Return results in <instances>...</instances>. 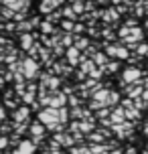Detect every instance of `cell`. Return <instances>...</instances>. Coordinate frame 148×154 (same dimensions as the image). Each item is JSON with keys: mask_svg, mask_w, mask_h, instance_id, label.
I'll list each match as a JSON object with an SVG mask.
<instances>
[{"mask_svg": "<svg viewBox=\"0 0 148 154\" xmlns=\"http://www.w3.org/2000/svg\"><path fill=\"white\" fill-rule=\"evenodd\" d=\"M39 122L43 126H47L49 130H61V116H59V109L55 108H43L39 112Z\"/></svg>", "mask_w": 148, "mask_h": 154, "instance_id": "6da1fadb", "label": "cell"}, {"mask_svg": "<svg viewBox=\"0 0 148 154\" xmlns=\"http://www.w3.org/2000/svg\"><path fill=\"white\" fill-rule=\"evenodd\" d=\"M109 95H112V91H108V89H100V91H95L94 93V100H91V109L109 108Z\"/></svg>", "mask_w": 148, "mask_h": 154, "instance_id": "7a4b0ae2", "label": "cell"}, {"mask_svg": "<svg viewBox=\"0 0 148 154\" xmlns=\"http://www.w3.org/2000/svg\"><path fill=\"white\" fill-rule=\"evenodd\" d=\"M106 55L118 57V59H130V51L122 45H106Z\"/></svg>", "mask_w": 148, "mask_h": 154, "instance_id": "3957f363", "label": "cell"}, {"mask_svg": "<svg viewBox=\"0 0 148 154\" xmlns=\"http://www.w3.org/2000/svg\"><path fill=\"white\" fill-rule=\"evenodd\" d=\"M142 71L138 69V67H126L124 73H122V79H124V83H138V81H142Z\"/></svg>", "mask_w": 148, "mask_h": 154, "instance_id": "277c9868", "label": "cell"}, {"mask_svg": "<svg viewBox=\"0 0 148 154\" xmlns=\"http://www.w3.org/2000/svg\"><path fill=\"white\" fill-rule=\"evenodd\" d=\"M23 67H24V77H26V79H31V77H35L39 73V61H37V59H31V57L24 59Z\"/></svg>", "mask_w": 148, "mask_h": 154, "instance_id": "5b68a950", "label": "cell"}, {"mask_svg": "<svg viewBox=\"0 0 148 154\" xmlns=\"http://www.w3.org/2000/svg\"><path fill=\"white\" fill-rule=\"evenodd\" d=\"M37 152V144L32 140H23L18 146L12 150V154H35Z\"/></svg>", "mask_w": 148, "mask_h": 154, "instance_id": "8992f818", "label": "cell"}, {"mask_svg": "<svg viewBox=\"0 0 148 154\" xmlns=\"http://www.w3.org/2000/svg\"><path fill=\"white\" fill-rule=\"evenodd\" d=\"M29 114H31V108L29 106L18 108L16 112H12V124H26L29 122Z\"/></svg>", "mask_w": 148, "mask_h": 154, "instance_id": "52a82bcc", "label": "cell"}, {"mask_svg": "<svg viewBox=\"0 0 148 154\" xmlns=\"http://www.w3.org/2000/svg\"><path fill=\"white\" fill-rule=\"evenodd\" d=\"M132 124H128V122H124V124H118V126H112V130L116 132V136L118 138H128L130 134H132Z\"/></svg>", "mask_w": 148, "mask_h": 154, "instance_id": "ba28073f", "label": "cell"}, {"mask_svg": "<svg viewBox=\"0 0 148 154\" xmlns=\"http://www.w3.org/2000/svg\"><path fill=\"white\" fill-rule=\"evenodd\" d=\"M35 38H37V35H32V32H23L20 35V47H23V51H31L32 47H35Z\"/></svg>", "mask_w": 148, "mask_h": 154, "instance_id": "9c48e42d", "label": "cell"}, {"mask_svg": "<svg viewBox=\"0 0 148 154\" xmlns=\"http://www.w3.org/2000/svg\"><path fill=\"white\" fill-rule=\"evenodd\" d=\"M109 120H112V124H114V126H118V124H124L126 120H128V118H126V109H124V108H114V109H112Z\"/></svg>", "mask_w": 148, "mask_h": 154, "instance_id": "30bf717a", "label": "cell"}, {"mask_svg": "<svg viewBox=\"0 0 148 154\" xmlns=\"http://www.w3.org/2000/svg\"><path fill=\"white\" fill-rule=\"evenodd\" d=\"M63 0H43L41 2V12H45V14H51L55 10V6H59Z\"/></svg>", "mask_w": 148, "mask_h": 154, "instance_id": "8fae6325", "label": "cell"}, {"mask_svg": "<svg viewBox=\"0 0 148 154\" xmlns=\"http://www.w3.org/2000/svg\"><path fill=\"white\" fill-rule=\"evenodd\" d=\"M45 128H47V126H43L41 122H35V124H31L29 132L32 134V138H43V136H45Z\"/></svg>", "mask_w": 148, "mask_h": 154, "instance_id": "7c38bea8", "label": "cell"}, {"mask_svg": "<svg viewBox=\"0 0 148 154\" xmlns=\"http://www.w3.org/2000/svg\"><path fill=\"white\" fill-rule=\"evenodd\" d=\"M55 140L59 144H63V146H71V148H73V142H75V138H71L69 134H61V132L55 134Z\"/></svg>", "mask_w": 148, "mask_h": 154, "instance_id": "4fadbf2b", "label": "cell"}, {"mask_svg": "<svg viewBox=\"0 0 148 154\" xmlns=\"http://www.w3.org/2000/svg\"><path fill=\"white\" fill-rule=\"evenodd\" d=\"M77 51H79V49H75V47H71V49H67V51H65V53H67V59H69L71 65H77L79 61H83V57H79Z\"/></svg>", "mask_w": 148, "mask_h": 154, "instance_id": "5bb4252c", "label": "cell"}, {"mask_svg": "<svg viewBox=\"0 0 148 154\" xmlns=\"http://www.w3.org/2000/svg\"><path fill=\"white\" fill-rule=\"evenodd\" d=\"M108 136H109V132H106V130H95V132H91V134H89V140H91V142L101 144V142H103V138H108Z\"/></svg>", "mask_w": 148, "mask_h": 154, "instance_id": "9a60e30c", "label": "cell"}, {"mask_svg": "<svg viewBox=\"0 0 148 154\" xmlns=\"http://www.w3.org/2000/svg\"><path fill=\"white\" fill-rule=\"evenodd\" d=\"M94 63H97V65H101V67H106V65H108V55L95 53L94 55Z\"/></svg>", "mask_w": 148, "mask_h": 154, "instance_id": "2e32d148", "label": "cell"}, {"mask_svg": "<svg viewBox=\"0 0 148 154\" xmlns=\"http://www.w3.org/2000/svg\"><path fill=\"white\" fill-rule=\"evenodd\" d=\"M89 150H91V154H106L108 152V146H103V144H91Z\"/></svg>", "mask_w": 148, "mask_h": 154, "instance_id": "e0dca14e", "label": "cell"}, {"mask_svg": "<svg viewBox=\"0 0 148 154\" xmlns=\"http://www.w3.org/2000/svg\"><path fill=\"white\" fill-rule=\"evenodd\" d=\"M55 73H65V75H69L71 67H67L65 63H57V65H55Z\"/></svg>", "mask_w": 148, "mask_h": 154, "instance_id": "ac0fdd59", "label": "cell"}, {"mask_svg": "<svg viewBox=\"0 0 148 154\" xmlns=\"http://www.w3.org/2000/svg\"><path fill=\"white\" fill-rule=\"evenodd\" d=\"M75 49H89V43H87V38L75 37Z\"/></svg>", "mask_w": 148, "mask_h": 154, "instance_id": "d6986e66", "label": "cell"}, {"mask_svg": "<svg viewBox=\"0 0 148 154\" xmlns=\"http://www.w3.org/2000/svg\"><path fill=\"white\" fill-rule=\"evenodd\" d=\"M14 14H16L14 10H10V8H6V6L2 8V20H10V18L14 20Z\"/></svg>", "mask_w": 148, "mask_h": 154, "instance_id": "ffe728a7", "label": "cell"}, {"mask_svg": "<svg viewBox=\"0 0 148 154\" xmlns=\"http://www.w3.org/2000/svg\"><path fill=\"white\" fill-rule=\"evenodd\" d=\"M59 116H61V124H67V122H69V116H71V109L61 108V109H59Z\"/></svg>", "mask_w": 148, "mask_h": 154, "instance_id": "44dd1931", "label": "cell"}, {"mask_svg": "<svg viewBox=\"0 0 148 154\" xmlns=\"http://www.w3.org/2000/svg\"><path fill=\"white\" fill-rule=\"evenodd\" d=\"M71 154H91V150L87 146H73L71 148Z\"/></svg>", "mask_w": 148, "mask_h": 154, "instance_id": "7402d4cb", "label": "cell"}, {"mask_svg": "<svg viewBox=\"0 0 148 154\" xmlns=\"http://www.w3.org/2000/svg\"><path fill=\"white\" fill-rule=\"evenodd\" d=\"M61 12H63V16H67L69 20H75V18H77V12H75L73 8H63Z\"/></svg>", "mask_w": 148, "mask_h": 154, "instance_id": "603a6c76", "label": "cell"}, {"mask_svg": "<svg viewBox=\"0 0 148 154\" xmlns=\"http://www.w3.org/2000/svg\"><path fill=\"white\" fill-rule=\"evenodd\" d=\"M103 18H106L108 23L116 20V18H118V10H108V12H103Z\"/></svg>", "mask_w": 148, "mask_h": 154, "instance_id": "cb8c5ba5", "label": "cell"}, {"mask_svg": "<svg viewBox=\"0 0 148 154\" xmlns=\"http://www.w3.org/2000/svg\"><path fill=\"white\" fill-rule=\"evenodd\" d=\"M118 67H120V63H118V61H109L108 65H106V71H108V73H116Z\"/></svg>", "mask_w": 148, "mask_h": 154, "instance_id": "d4e9b609", "label": "cell"}, {"mask_svg": "<svg viewBox=\"0 0 148 154\" xmlns=\"http://www.w3.org/2000/svg\"><path fill=\"white\" fill-rule=\"evenodd\" d=\"M118 101H120V93H118V91H112V95H109V108H114Z\"/></svg>", "mask_w": 148, "mask_h": 154, "instance_id": "484cf974", "label": "cell"}, {"mask_svg": "<svg viewBox=\"0 0 148 154\" xmlns=\"http://www.w3.org/2000/svg\"><path fill=\"white\" fill-rule=\"evenodd\" d=\"M136 53H138V57H148V45H144V43L138 45V51Z\"/></svg>", "mask_w": 148, "mask_h": 154, "instance_id": "4316f807", "label": "cell"}, {"mask_svg": "<svg viewBox=\"0 0 148 154\" xmlns=\"http://www.w3.org/2000/svg\"><path fill=\"white\" fill-rule=\"evenodd\" d=\"M41 31H43V35H47V32H55V31H53V26H51V23H49V20H45V23L41 24Z\"/></svg>", "mask_w": 148, "mask_h": 154, "instance_id": "83f0119b", "label": "cell"}, {"mask_svg": "<svg viewBox=\"0 0 148 154\" xmlns=\"http://www.w3.org/2000/svg\"><path fill=\"white\" fill-rule=\"evenodd\" d=\"M61 29H63V31H73V29H75V26H73V20H63Z\"/></svg>", "mask_w": 148, "mask_h": 154, "instance_id": "f1b7e54d", "label": "cell"}, {"mask_svg": "<svg viewBox=\"0 0 148 154\" xmlns=\"http://www.w3.org/2000/svg\"><path fill=\"white\" fill-rule=\"evenodd\" d=\"M73 10H75V12H83V10H85V4H83V2H73Z\"/></svg>", "mask_w": 148, "mask_h": 154, "instance_id": "f546056e", "label": "cell"}, {"mask_svg": "<svg viewBox=\"0 0 148 154\" xmlns=\"http://www.w3.org/2000/svg\"><path fill=\"white\" fill-rule=\"evenodd\" d=\"M101 73H103V69H94V71H91V73H89V75L94 77V79H95V77L100 79V77H101Z\"/></svg>", "mask_w": 148, "mask_h": 154, "instance_id": "4dcf8cb0", "label": "cell"}, {"mask_svg": "<svg viewBox=\"0 0 148 154\" xmlns=\"http://www.w3.org/2000/svg\"><path fill=\"white\" fill-rule=\"evenodd\" d=\"M69 103L73 106V108H77V106H79V100L75 97V95H69Z\"/></svg>", "mask_w": 148, "mask_h": 154, "instance_id": "1f68e13d", "label": "cell"}, {"mask_svg": "<svg viewBox=\"0 0 148 154\" xmlns=\"http://www.w3.org/2000/svg\"><path fill=\"white\" fill-rule=\"evenodd\" d=\"M2 150H8V136H2V142H0Z\"/></svg>", "mask_w": 148, "mask_h": 154, "instance_id": "d6a6232c", "label": "cell"}, {"mask_svg": "<svg viewBox=\"0 0 148 154\" xmlns=\"http://www.w3.org/2000/svg\"><path fill=\"white\" fill-rule=\"evenodd\" d=\"M0 118H2V122H6V120H8V112H6V108L0 109Z\"/></svg>", "mask_w": 148, "mask_h": 154, "instance_id": "836d02e7", "label": "cell"}, {"mask_svg": "<svg viewBox=\"0 0 148 154\" xmlns=\"http://www.w3.org/2000/svg\"><path fill=\"white\" fill-rule=\"evenodd\" d=\"M26 89H29L31 93H35L37 89H39V87H37V83H29V85H26Z\"/></svg>", "mask_w": 148, "mask_h": 154, "instance_id": "e575fe53", "label": "cell"}, {"mask_svg": "<svg viewBox=\"0 0 148 154\" xmlns=\"http://www.w3.org/2000/svg\"><path fill=\"white\" fill-rule=\"evenodd\" d=\"M126 154H136V150H134V148H128V150H126Z\"/></svg>", "mask_w": 148, "mask_h": 154, "instance_id": "d590c367", "label": "cell"}, {"mask_svg": "<svg viewBox=\"0 0 148 154\" xmlns=\"http://www.w3.org/2000/svg\"><path fill=\"white\" fill-rule=\"evenodd\" d=\"M144 136H148V122L144 124Z\"/></svg>", "mask_w": 148, "mask_h": 154, "instance_id": "8d00e7d4", "label": "cell"}, {"mask_svg": "<svg viewBox=\"0 0 148 154\" xmlns=\"http://www.w3.org/2000/svg\"><path fill=\"white\" fill-rule=\"evenodd\" d=\"M120 2H126V4H130L128 0H114V4H120Z\"/></svg>", "mask_w": 148, "mask_h": 154, "instance_id": "74e56055", "label": "cell"}, {"mask_svg": "<svg viewBox=\"0 0 148 154\" xmlns=\"http://www.w3.org/2000/svg\"><path fill=\"white\" fill-rule=\"evenodd\" d=\"M144 26H146V29H148V20H146V23H144Z\"/></svg>", "mask_w": 148, "mask_h": 154, "instance_id": "f35d334b", "label": "cell"}]
</instances>
